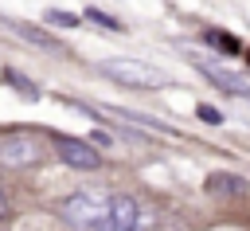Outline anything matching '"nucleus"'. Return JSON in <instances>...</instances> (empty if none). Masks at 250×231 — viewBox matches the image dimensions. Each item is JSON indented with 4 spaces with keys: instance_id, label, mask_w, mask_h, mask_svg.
Instances as JSON below:
<instances>
[{
    "instance_id": "9",
    "label": "nucleus",
    "mask_w": 250,
    "mask_h": 231,
    "mask_svg": "<svg viewBox=\"0 0 250 231\" xmlns=\"http://www.w3.org/2000/svg\"><path fill=\"white\" fill-rule=\"evenodd\" d=\"M47 23H59V27H82L74 12H62V8H47Z\"/></svg>"
},
{
    "instance_id": "5",
    "label": "nucleus",
    "mask_w": 250,
    "mask_h": 231,
    "mask_svg": "<svg viewBox=\"0 0 250 231\" xmlns=\"http://www.w3.org/2000/svg\"><path fill=\"white\" fill-rule=\"evenodd\" d=\"M55 149H59V157H62L66 164H74V168H98V164H102V157H98V149H94L90 141L59 137V141H55Z\"/></svg>"
},
{
    "instance_id": "7",
    "label": "nucleus",
    "mask_w": 250,
    "mask_h": 231,
    "mask_svg": "<svg viewBox=\"0 0 250 231\" xmlns=\"http://www.w3.org/2000/svg\"><path fill=\"white\" fill-rule=\"evenodd\" d=\"M199 70H203L211 82H219L223 90L238 94V98H246V94H250V90H246V82H242V74H234V70H227V67H215V63H199Z\"/></svg>"
},
{
    "instance_id": "4",
    "label": "nucleus",
    "mask_w": 250,
    "mask_h": 231,
    "mask_svg": "<svg viewBox=\"0 0 250 231\" xmlns=\"http://www.w3.org/2000/svg\"><path fill=\"white\" fill-rule=\"evenodd\" d=\"M113 200V219H109V231H145V208L133 200V196H109Z\"/></svg>"
},
{
    "instance_id": "3",
    "label": "nucleus",
    "mask_w": 250,
    "mask_h": 231,
    "mask_svg": "<svg viewBox=\"0 0 250 231\" xmlns=\"http://www.w3.org/2000/svg\"><path fill=\"white\" fill-rule=\"evenodd\" d=\"M43 161V145L31 133H4L0 137V168H31Z\"/></svg>"
},
{
    "instance_id": "11",
    "label": "nucleus",
    "mask_w": 250,
    "mask_h": 231,
    "mask_svg": "<svg viewBox=\"0 0 250 231\" xmlns=\"http://www.w3.org/2000/svg\"><path fill=\"white\" fill-rule=\"evenodd\" d=\"M199 117H203L207 125H219V121H223V114H219L215 106H199Z\"/></svg>"
},
{
    "instance_id": "10",
    "label": "nucleus",
    "mask_w": 250,
    "mask_h": 231,
    "mask_svg": "<svg viewBox=\"0 0 250 231\" xmlns=\"http://www.w3.org/2000/svg\"><path fill=\"white\" fill-rule=\"evenodd\" d=\"M86 20H90V23H102L105 31H125V23H117L113 16H105V12H98V8H86Z\"/></svg>"
},
{
    "instance_id": "1",
    "label": "nucleus",
    "mask_w": 250,
    "mask_h": 231,
    "mask_svg": "<svg viewBox=\"0 0 250 231\" xmlns=\"http://www.w3.org/2000/svg\"><path fill=\"white\" fill-rule=\"evenodd\" d=\"M59 215L78 231H109L113 200L102 196V192H74V196H66L59 204Z\"/></svg>"
},
{
    "instance_id": "8",
    "label": "nucleus",
    "mask_w": 250,
    "mask_h": 231,
    "mask_svg": "<svg viewBox=\"0 0 250 231\" xmlns=\"http://www.w3.org/2000/svg\"><path fill=\"white\" fill-rule=\"evenodd\" d=\"M207 192H215V196H242L246 180L234 176V172H215V176H207Z\"/></svg>"
},
{
    "instance_id": "6",
    "label": "nucleus",
    "mask_w": 250,
    "mask_h": 231,
    "mask_svg": "<svg viewBox=\"0 0 250 231\" xmlns=\"http://www.w3.org/2000/svg\"><path fill=\"white\" fill-rule=\"evenodd\" d=\"M8 31H16L23 43H31V47H43V51H62V43L55 39V35H47L43 27H31V23H20V20H0ZM66 55V51H62Z\"/></svg>"
},
{
    "instance_id": "12",
    "label": "nucleus",
    "mask_w": 250,
    "mask_h": 231,
    "mask_svg": "<svg viewBox=\"0 0 250 231\" xmlns=\"http://www.w3.org/2000/svg\"><path fill=\"white\" fill-rule=\"evenodd\" d=\"M4 211H8V200H4V192H0V215H4Z\"/></svg>"
},
{
    "instance_id": "2",
    "label": "nucleus",
    "mask_w": 250,
    "mask_h": 231,
    "mask_svg": "<svg viewBox=\"0 0 250 231\" xmlns=\"http://www.w3.org/2000/svg\"><path fill=\"white\" fill-rule=\"evenodd\" d=\"M98 70L121 86H133V90H152V86H168V74L148 67V63H137V59H102Z\"/></svg>"
}]
</instances>
